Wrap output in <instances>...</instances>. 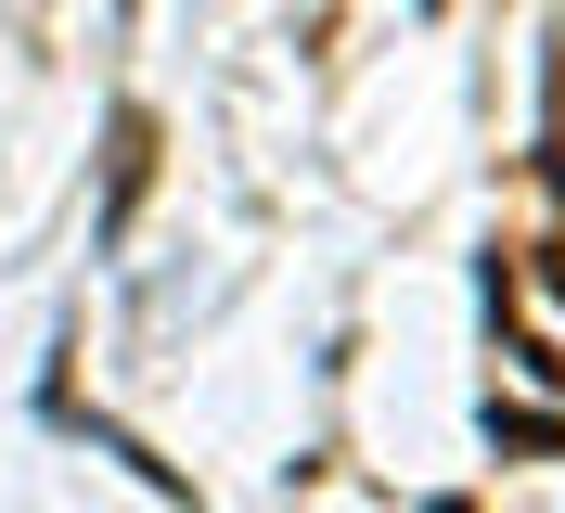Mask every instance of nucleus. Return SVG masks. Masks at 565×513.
Wrapping results in <instances>:
<instances>
[{
  "label": "nucleus",
  "mask_w": 565,
  "mask_h": 513,
  "mask_svg": "<svg viewBox=\"0 0 565 513\" xmlns=\"http://www.w3.org/2000/svg\"><path fill=\"white\" fill-rule=\"evenodd\" d=\"M141 168H154V116H116V193H104V232H129V205H141Z\"/></svg>",
  "instance_id": "obj_1"
},
{
  "label": "nucleus",
  "mask_w": 565,
  "mask_h": 513,
  "mask_svg": "<svg viewBox=\"0 0 565 513\" xmlns=\"http://www.w3.org/2000/svg\"><path fill=\"white\" fill-rule=\"evenodd\" d=\"M489 437L501 449H565V424H540V410H489Z\"/></svg>",
  "instance_id": "obj_2"
}]
</instances>
